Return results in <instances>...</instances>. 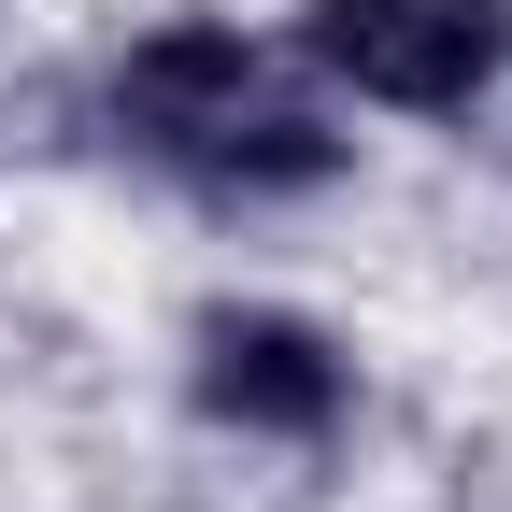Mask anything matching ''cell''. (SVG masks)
Masks as SVG:
<instances>
[{"mask_svg":"<svg viewBox=\"0 0 512 512\" xmlns=\"http://www.w3.org/2000/svg\"><path fill=\"white\" fill-rule=\"evenodd\" d=\"M100 143L128 171L185 185V200H313L356 171V128L328 114V86L299 72V43H256L242 15H157L143 43L100 57Z\"/></svg>","mask_w":512,"mask_h":512,"instance_id":"cell-1","label":"cell"},{"mask_svg":"<svg viewBox=\"0 0 512 512\" xmlns=\"http://www.w3.org/2000/svg\"><path fill=\"white\" fill-rule=\"evenodd\" d=\"M185 413L228 427V441L328 456L356 427V342L313 328L299 299H200L185 313Z\"/></svg>","mask_w":512,"mask_h":512,"instance_id":"cell-2","label":"cell"},{"mask_svg":"<svg viewBox=\"0 0 512 512\" xmlns=\"http://www.w3.org/2000/svg\"><path fill=\"white\" fill-rule=\"evenodd\" d=\"M285 43L370 114H470L512 72V0H299Z\"/></svg>","mask_w":512,"mask_h":512,"instance_id":"cell-3","label":"cell"}]
</instances>
